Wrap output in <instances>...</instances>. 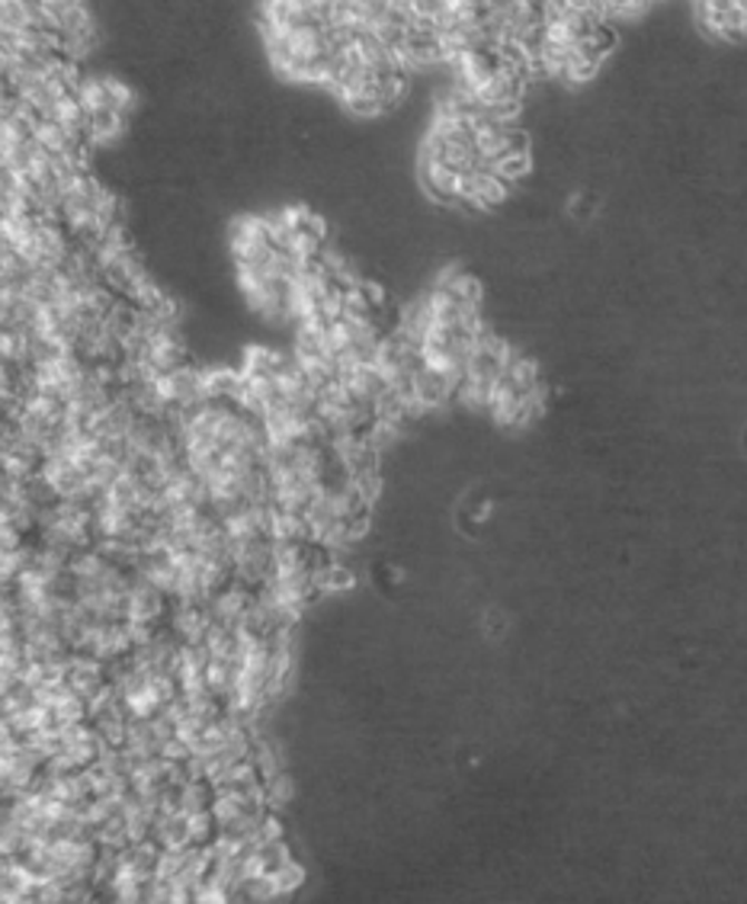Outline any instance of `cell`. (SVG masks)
Wrapping results in <instances>:
<instances>
[{
	"mask_svg": "<svg viewBox=\"0 0 747 904\" xmlns=\"http://www.w3.org/2000/svg\"><path fill=\"white\" fill-rule=\"evenodd\" d=\"M250 760H254V767L261 773V779H264V776H273V773L286 770L283 750H279L276 741H269V738H254V745H250Z\"/></svg>",
	"mask_w": 747,
	"mask_h": 904,
	"instance_id": "cell-19",
	"label": "cell"
},
{
	"mask_svg": "<svg viewBox=\"0 0 747 904\" xmlns=\"http://www.w3.org/2000/svg\"><path fill=\"white\" fill-rule=\"evenodd\" d=\"M7 593H10V590H0V600H3V597H7Z\"/></svg>",
	"mask_w": 747,
	"mask_h": 904,
	"instance_id": "cell-26",
	"label": "cell"
},
{
	"mask_svg": "<svg viewBox=\"0 0 747 904\" xmlns=\"http://www.w3.org/2000/svg\"><path fill=\"white\" fill-rule=\"evenodd\" d=\"M250 607V587L232 581L228 587H222L213 600L206 603V616L215 626H225V629H238L244 612Z\"/></svg>",
	"mask_w": 747,
	"mask_h": 904,
	"instance_id": "cell-11",
	"label": "cell"
},
{
	"mask_svg": "<svg viewBox=\"0 0 747 904\" xmlns=\"http://www.w3.org/2000/svg\"><path fill=\"white\" fill-rule=\"evenodd\" d=\"M341 318L347 321H379V305H375L373 298H370V293H366V286L360 283V286H350V289H344V315Z\"/></svg>",
	"mask_w": 747,
	"mask_h": 904,
	"instance_id": "cell-18",
	"label": "cell"
},
{
	"mask_svg": "<svg viewBox=\"0 0 747 904\" xmlns=\"http://www.w3.org/2000/svg\"><path fill=\"white\" fill-rule=\"evenodd\" d=\"M160 851H177V847H187V815L184 812H167L158 808L155 812V822H151V834H148Z\"/></svg>",
	"mask_w": 747,
	"mask_h": 904,
	"instance_id": "cell-14",
	"label": "cell"
},
{
	"mask_svg": "<svg viewBox=\"0 0 747 904\" xmlns=\"http://www.w3.org/2000/svg\"><path fill=\"white\" fill-rule=\"evenodd\" d=\"M488 170H494L510 187V184H517V180H523L530 174V151H513V155L501 158L498 164H491Z\"/></svg>",
	"mask_w": 747,
	"mask_h": 904,
	"instance_id": "cell-23",
	"label": "cell"
},
{
	"mask_svg": "<svg viewBox=\"0 0 747 904\" xmlns=\"http://www.w3.org/2000/svg\"><path fill=\"white\" fill-rule=\"evenodd\" d=\"M13 684H17V670H13V667H7L3 661H0V696L10 690Z\"/></svg>",
	"mask_w": 747,
	"mask_h": 904,
	"instance_id": "cell-25",
	"label": "cell"
},
{
	"mask_svg": "<svg viewBox=\"0 0 747 904\" xmlns=\"http://www.w3.org/2000/svg\"><path fill=\"white\" fill-rule=\"evenodd\" d=\"M209 626V616H206V607L199 603H170L167 610V629L184 641V645H196L203 639Z\"/></svg>",
	"mask_w": 747,
	"mask_h": 904,
	"instance_id": "cell-12",
	"label": "cell"
},
{
	"mask_svg": "<svg viewBox=\"0 0 747 904\" xmlns=\"http://www.w3.org/2000/svg\"><path fill=\"white\" fill-rule=\"evenodd\" d=\"M29 552H32L29 542H23L20 549H0V590H13L20 571L27 568Z\"/></svg>",
	"mask_w": 747,
	"mask_h": 904,
	"instance_id": "cell-20",
	"label": "cell"
},
{
	"mask_svg": "<svg viewBox=\"0 0 747 904\" xmlns=\"http://www.w3.org/2000/svg\"><path fill=\"white\" fill-rule=\"evenodd\" d=\"M469 132L475 141V151L484 167L498 164L501 158H508L513 151H530L527 145V135L523 129H517V122L501 119V116H491V112H475L469 119Z\"/></svg>",
	"mask_w": 747,
	"mask_h": 904,
	"instance_id": "cell-2",
	"label": "cell"
},
{
	"mask_svg": "<svg viewBox=\"0 0 747 904\" xmlns=\"http://www.w3.org/2000/svg\"><path fill=\"white\" fill-rule=\"evenodd\" d=\"M100 747H104V741H100V735L94 731V725H90V721H78V725L61 728V735H58V750H55V754H61L71 767L83 770V767H90V764L100 757Z\"/></svg>",
	"mask_w": 747,
	"mask_h": 904,
	"instance_id": "cell-7",
	"label": "cell"
},
{
	"mask_svg": "<svg viewBox=\"0 0 747 904\" xmlns=\"http://www.w3.org/2000/svg\"><path fill=\"white\" fill-rule=\"evenodd\" d=\"M71 250H75V240H71V235L65 232V225L58 222V218H36V228H32V235H29L27 247L20 250V257L27 261L32 269H61V266L68 264V257H71Z\"/></svg>",
	"mask_w": 747,
	"mask_h": 904,
	"instance_id": "cell-3",
	"label": "cell"
},
{
	"mask_svg": "<svg viewBox=\"0 0 747 904\" xmlns=\"http://www.w3.org/2000/svg\"><path fill=\"white\" fill-rule=\"evenodd\" d=\"M696 20L716 39H741L745 32V7L741 3H699Z\"/></svg>",
	"mask_w": 747,
	"mask_h": 904,
	"instance_id": "cell-10",
	"label": "cell"
},
{
	"mask_svg": "<svg viewBox=\"0 0 747 904\" xmlns=\"http://www.w3.org/2000/svg\"><path fill=\"white\" fill-rule=\"evenodd\" d=\"M430 289H440V293H450L459 302H472V305H481V286L475 276H469L465 269L459 266H446L436 273L433 286Z\"/></svg>",
	"mask_w": 747,
	"mask_h": 904,
	"instance_id": "cell-16",
	"label": "cell"
},
{
	"mask_svg": "<svg viewBox=\"0 0 747 904\" xmlns=\"http://www.w3.org/2000/svg\"><path fill=\"white\" fill-rule=\"evenodd\" d=\"M42 13H46V27L58 39V55L83 65L90 55L97 52V42H100V29L94 20V10L87 3H42Z\"/></svg>",
	"mask_w": 747,
	"mask_h": 904,
	"instance_id": "cell-1",
	"label": "cell"
},
{
	"mask_svg": "<svg viewBox=\"0 0 747 904\" xmlns=\"http://www.w3.org/2000/svg\"><path fill=\"white\" fill-rule=\"evenodd\" d=\"M228 240H232V254H235V266H257L264 264L273 250V244L264 235L261 215H238L228 228Z\"/></svg>",
	"mask_w": 747,
	"mask_h": 904,
	"instance_id": "cell-5",
	"label": "cell"
},
{
	"mask_svg": "<svg viewBox=\"0 0 747 904\" xmlns=\"http://www.w3.org/2000/svg\"><path fill=\"white\" fill-rule=\"evenodd\" d=\"M218 837V825H215L213 812L199 808V812H187V841L193 847H209Z\"/></svg>",
	"mask_w": 747,
	"mask_h": 904,
	"instance_id": "cell-21",
	"label": "cell"
},
{
	"mask_svg": "<svg viewBox=\"0 0 747 904\" xmlns=\"http://www.w3.org/2000/svg\"><path fill=\"white\" fill-rule=\"evenodd\" d=\"M273 878H276V885H279L283 898H286V895H293L295 888H302V885H305V866H302V863H295V859H289V863H283L279 869H273Z\"/></svg>",
	"mask_w": 747,
	"mask_h": 904,
	"instance_id": "cell-24",
	"label": "cell"
},
{
	"mask_svg": "<svg viewBox=\"0 0 747 904\" xmlns=\"http://www.w3.org/2000/svg\"><path fill=\"white\" fill-rule=\"evenodd\" d=\"M126 132V116L119 112H104L87 119V145H109Z\"/></svg>",
	"mask_w": 747,
	"mask_h": 904,
	"instance_id": "cell-17",
	"label": "cell"
},
{
	"mask_svg": "<svg viewBox=\"0 0 747 904\" xmlns=\"http://www.w3.org/2000/svg\"><path fill=\"white\" fill-rule=\"evenodd\" d=\"M170 600L151 584L145 574L129 571V590H126V622H145V626H158L160 619H167Z\"/></svg>",
	"mask_w": 747,
	"mask_h": 904,
	"instance_id": "cell-4",
	"label": "cell"
},
{
	"mask_svg": "<svg viewBox=\"0 0 747 904\" xmlns=\"http://www.w3.org/2000/svg\"><path fill=\"white\" fill-rule=\"evenodd\" d=\"M430 324H433V318H430L427 298H424V295H417V298H411V302L401 308L395 334H399L401 341H407L411 346H421L424 334L430 331Z\"/></svg>",
	"mask_w": 747,
	"mask_h": 904,
	"instance_id": "cell-15",
	"label": "cell"
},
{
	"mask_svg": "<svg viewBox=\"0 0 747 904\" xmlns=\"http://www.w3.org/2000/svg\"><path fill=\"white\" fill-rule=\"evenodd\" d=\"M510 196V187L488 167H481L475 174L462 177V189H459V203L469 206V209H479V213H488V209H498L504 199Z\"/></svg>",
	"mask_w": 747,
	"mask_h": 904,
	"instance_id": "cell-6",
	"label": "cell"
},
{
	"mask_svg": "<svg viewBox=\"0 0 747 904\" xmlns=\"http://www.w3.org/2000/svg\"><path fill=\"white\" fill-rule=\"evenodd\" d=\"M341 382H344V389L350 392V399L356 401V404H363V407H370L373 411L375 401L385 395V379L375 373L373 366H356V370H347V373L337 375Z\"/></svg>",
	"mask_w": 747,
	"mask_h": 904,
	"instance_id": "cell-13",
	"label": "cell"
},
{
	"mask_svg": "<svg viewBox=\"0 0 747 904\" xmlns=\"http://www.w3.org/2000/svg\"><path fill=\"white\" fill-rule=\"evenodd\" d=\"M61 680L68 684V690L78 692L83 702H94L109 687L107 667L100 665V661H94V658H87V655H71V661L65 665V677Z\"/></svg>",
	"mask_w": 747,
	"mask_h": 904,
	"instance_id": "cell-9",
	"label": "cell"
},
{
	"mask_svg": "<svg viewBox=\"0 0 747 904\" xmlns=\"http://www.w3.org/2000/svg\"><path fill=\"white\" fill-rule=\"evenodd\" d=\"M293 796H295V783L289 773L279 770V773H273V776H264V798H267V808L279 812V808H286V805L293 802Z\"/></svg>",
	"mask_w": 747,
	"mask_h": 904,
	"instance_id": "cell-22",
	"label": "cell"
},
{
	"mask_svg": "<svg viewBox=\"0 0 747 904\" xmlns=\"http://www.w3.org/2000/svg\"><path fill=\"white\" fill-rule=\"evenodd\" d=\"M417 177H421L424 189H427L436 203H446V206L459 203L462 177L453 174L443 160L436 158V155H430V151H424V148H421V155H417Z\"/></svg>",
	"mask_w": 747,
	"mask_h": 904,
	"instance_id": "cell-8",
	"label": "cell"
}]
</instances>
